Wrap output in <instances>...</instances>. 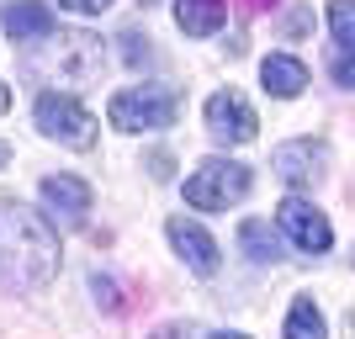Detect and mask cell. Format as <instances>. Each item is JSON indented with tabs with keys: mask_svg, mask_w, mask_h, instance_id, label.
<instances>
[{
	"mask_svg": "<svg viewBox=\"0 0 355 339\" xmlns=\"http://www.w3.org/2000/svg\"><path fill=\"white\" fill-rule=\"evenodd\" d=\"M59 276V234L43 212L0 196V286L6 292H43Z\"/></svg>",
	"mask_w": 355,
	"mask_h": 339,
	"instance_id": "1",
	"label": "cell"
},
{
	"mask_svg": "<svg viewBox=\"0 0 355 339\" xmlns=\"http://www.w3.org/2000/svg\"><path fill=\"white\" fill-rule=\"evenodd\" d=\"M21 69L32 74V80H48V85H96L106 69V48L96 32H48V37H37L32 43V53L21 59Z\"/></svg>",
	"mask_w": 355,
	"mask_h": 339,
	"instance_id": "2",
	"label": "cell"
},
{
	"mask_svg": "<svg viewBox=\"0 0 355 339\" xmlns=\"http://www.w3.org/2000/svg\"><path fill=\"white\" fill-rule=\"evenodd\" d=\"M180 117V96L170 85H128L106 101V122L117 133H164Z\"/></svg>",
	"mask_w": 355,
	"mask_h": 339,
	"instance_id": "3",
	"label": "cell"
},
{
	"mask_svg": "<svg viewBox=\"0 0 355 339\" xmlns=\"http://www.w3.org/2000/svg\"><path fill=\"white\" fill-rule=\"evenodd\" d=\"M250 196V170L239 159H223V154H212V159H202L186 175V202L196 207V212H223V207H234Z\"/></svg>",
	"mask_w": 355,
	"mask_h": 339,
	"instance_id": "4",
	"label": "cell"
},
{
	"mask_svg": "<svg viewBox=\"0 0 355 339\" xmlns=\"http://www.w3.org/2000/svg\"><path fill=\"white\" fill-rule=\"evenodd\" d=\"M32 122H37L43 138H53V144H64V148H90L96 144V117L74 101L69 90H43L37 106H32Z\"/></svg>",
	"mask_w": 355,
	"mask_h": 339,
	"instance_id": "5",
	"label": "cell"
},
{
	"mask_svg": "<svg viewBox=\"0 0 355 339\" xmlns=\"http://www.w3.org/2000/svg\"><path fill=\"white\" fill-rule=\"evenodd\" d=\"M276 228H282V234L292 238L302 254H324L329 244H334V228H329V218L308 202V196H286V202L276 207Z\"/></svg>",
	"mask_w": 355,
	"mask_h": 339,
	"instance_id": "6",
	"label": "cell"
},
{
	"mask_svg": "<svg viewBox=\"0 0 355 339\" xmlns=\"http://www.w3.org/2000/svg\"><path fill=\"white\" fill-rule=\"evenodd\" d=\"M270 170L292 186V191H302V186H318L329 170V148L318 144V138H292V144H282L276 154H270Z\"/></svg>",
	"mask_w": 355,
	"mask_h": 339,
	"instance_id": "7",
	"label": "cell"
},
{
	"mask_svg": "<svg viewBox=\"0 0 355 339\" xmlns=\"http://www.w3.org/2000/svg\"><path fill=\"white\" fill-rule=\"evenodd\" d=\"M207 133L223 138V144H250L254 133H260V117H254V106L239 96V90H218V96H207Z\"/></svg>",
	"mask_w": 355,
	"mask_h": 339,
	"instance_id": "8",
	"label": "cell"
},
{
	"mask_svg": "<svg viewBox=\"0 0 355 339\" xmlns=\"http://www.w3.org/2000/svg\"><path fill=\"white\" fill-rule=\"evenodd\" d=\"M164 234H170L175 254L186 260V270H196V276H218L223 254H218V238H212L202 223H191V218H170V223H164Z\"/></svg>",
	"mask_w": 355,
	"mask_h": 339,
	"instance_id": "9",
	"label": "cell"
},
{
	"mask_svg": "<svg viewBox=\"0 0 355 339\" xmlns=\"http://www.w3.org/2000/svg\"><path fill=\"white\" fill-rule=\"evenodd\" d=\"M37 196H43V207L64 223V228H80L85 212H90V186L74 180V175H48L43 186H37Z\"/></svg>",
	"mask_w": 355,
	"mask_h": 339,
	"instance_id": "10",
	"label": "cell"
},
{
	"mask_svg": "<svg viewBox=\"0 0 355 339\" xmlns=\"http://www.w3.org/2000/svg\"><path fill=\"white\" fill-rule=\"evenodd\" d=\"M0 27L11 32L16 43H37V37L53 32V11H48L43 0H16V6L0 11Z\"/></svg>",
	"mask_w": 355,
	"mask_h": 339,
	"instance_id": "11",
	"label": "cell"
},
{
	"mask_svg": "<svg viewBox=\"0 0 355 339\" xmlns=\"http://www.w3.org/2000/svg\"><path fill=\"white\" fill-rule=\"evenodd\" d=\"M260 80H266L270 96L292 101V96H302V90H308V64L292 59V53H270V59L260 64Z\"/></svg>",
	"mask_w": 355,
	"mask_h": 339,
	"instance_id": "12",
	"label": "cell"
},
{
	"mask_svg": "<svg viewBox=\"0 0 355 339\" xmlns=\"http://www.w3.org/2000/svg\"><path fill=\"white\" fill-rule=\"evenodd\" d=\"M228 16V0H175V27L186 37H212Z\"/></svg>",
	"mask_w": 355,
	"mask_h": 339,
	"instance_id": "13",
	"label": "cell"
},
{
	"mask_svg": "<svg viewBox=\"0 0 355 339\" xmlns=\"http://www.w3.org/2000/svg\"><path fill=\"white\" fill-rule=\"evenodd\" d=\"M239 250L250 254L254 266H270V260H282V238H276V228L266 218H250V223H239Z\"/></svg>",
	"mask_w": 355,
	"mask_h": 339,
	"instance_id": "14",
	"label": "cell"
},
{
	"mask_svg": "<svg viewBox=\"0 0 355 339\" xmlns=\"http://www.w3.org/2000/svg\"><path fill=\"white\" fill-rule=\"evenodd\" d=\"M286 339H329L324 313H318L313 297H297L292 302V313H286Z\"/></svg>",
	"mask_w": 355,
	"mask_h": 339,
	"instance_id": "15",
	"label": "cell"
},
{
	"mask_svg": "<svg viewBox=\"0 0 355 339\" xmlns=\"http://www.w3.org/2000/svg\"><path fill=\"white\" fill-rule=\"evenodd\" d=\"M329 32L340 48H355V0H329Z\"/></svg>",
	"mask_w": 355,
	"mask_h": 339,
	"instance_id": "16",
	"label": "cell"
},
{
	"mask_svg": "<svg viewBox=\"0 0 355 339\" xmlns=\"http://www.w3.org/2000/svg\"><path fill=\"white\" fill-rule=\"evenodd\" d=\"M334 80H340V85H355V48L334 53Z\"/></svg>",
	"mask_w": 355,
	"mask_h": 339,
	"instance_id": "17",
	"label": "cell"
},
{
	"mask_svg": "<svg viewBox=\"0 0 355 339\" xmlns=\"http://www.w3.org/2000/svg\"><path fill=\"white\" fill-rule=\"evenodd\" d=\"M59 6H69V11H80V16H101V11H112V0H59Z\"/></svg>",
	"mask_w": 355,
	"mask_h": 339,
	"instance_id": "18",
	"label": "cell"
},
{
	"mask_svg": "<svg viewBox=\"0 0 355 339\" xmlns=\"http://www.w3.org/2000/svg\"><path fill=\"white\" fill-rule=\"evenodd\" d=\"M148 339H191L186 329H159V334H148Z\"/></svg>",
	"mask_w": 355,
	"mask_h": 339,
	"instance_id": "19",
	"label": "cell"
},
{
	"mask_svg": "<svg viewBox=\"0 0 355 339\" xmlns=\"http://www.w3.org/2000/svg\"><path fill=\"white\" fill-rule=\"evenodd\" d=\"M11 112V85H0V117Z\"/></svg>",
	"mask_w": 355,
	"mask_h": 339,
	"instance_id": "20",
	"label": "cell"
},
{
	"mask_svg": "<svg viewBox=\"0 0 355 339\" xmlns=\"http://www.w3.org/2000/svg\"><path fill=\"white\" fill-rule=\"evenodd\" d=\"M212 339H250V334H228V329H223V334H212Z\"/></svg>",
	"mask_w": 355,
	"mask_h": 339,
	"instance_id": "21",
	"label": "cell"
},
{
	"mask_svg": "<svg viewBox=\"0 0 355 339\" xmlns=\"http://www.w3.org/2000/svg\"><path fill=\"white\" fill-rule=\"evenodd\" d=\"M6 159H11V148H6V144H0V164H6Z\"/></svg>",
	"mask_w": 355,
	"mask_h": 339,
	"instance_id": "22",
	"label": "cell"
}]
</instances>
